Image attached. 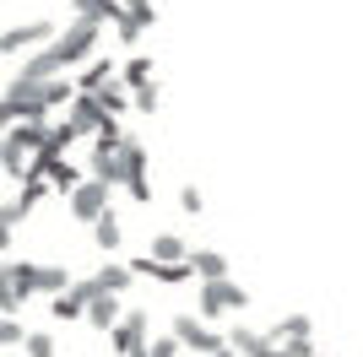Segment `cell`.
Returning <instances> with one entry per match:
<instances>
[{
	"label": "cell",
	"mask_w": 363,
	"mask_h": 357,
	"mask_svg": "<svg viewBox=\"0 0 363 357\" xmlns=\"http://www.w3.org/2000/svg\"><path fill=\"white\" fill-rule=\"evenodd\" d=\"M168 336L179 341V352H196V357H212V352H223V346H228V336H217L201 314H174Z\"/></svg>",
	"instance_id": "2"
},
{
	"label": "cell",
	"mask_w": 363,
	"mask_h": 357,
	"mask_svg": "<svg viewBox=\"0 0 363 357\" xmlns=\"http://www.w3.org/2000/svg\"><path fill=\"white\" fill-rule=\"evenodd\" d=\"M228 346L239 357H282V341H272V330H250V325L228 330Z\"/></svg>",
	"instance_id": "8"
},
{
	"label": "cell",
	"mask_w": 363,
	"mask_h": 357,
	"mask_svg": "<svg viewBox=\"0 0 363 357\" xmlns=\"http://www.w3.org/2000/svg\"><path fill=\"white\" fill-rule=\"evenodd\" d=\"M22 336H28V330H22V319H16V314H0V346L11 352V346H22Z\"/></svg>",
	"instance_id": "25"
},
{
	"label": "cell",
	"mask_w": 363,
	"mask_h": 357,
	"mask_svg": "<svg viewBox=\"0 0 363 357\" xmlns=\"http://www.w3.org/2000/svg\"><path fill=\"white\" fill-rule=\"evenodd\" d=\"M55 22H44V16H38V22H16V28H6L0 33V55H22V49H38V44H49V38H55Z\"/></svg>",
	"instance_id": "7"
},
{
	"label": "cell",
	"mask_w": 363,
	"mask_h": 357,
	"mask_svg": "<svg viewBox=\"0 0 363 357\" xmlns=\"http://www.w3.org/2000/svg\"><path fill=\"white\" fill-rule=\"evenodd\" d=\"M315 352V341H282V357H309Z\"/></svg>",
	"instance_id": "27"
},
{
	"label": "cell",
	"mask_w": 363,
	"mask_h": 357,
	"mask_svg": "<svg viewBox=\"0 0 363 357\" xmlns=\"http://www.w3.org/2000/svg\"><path fill=\"white\" fill-rule=\"evenodd\" d=\"M120 81L125 87H147V81H157V71H152V55H130L120 65Z\"/></svg>",
	"instance_id": "15"
},
{
	"label": "cell",
	"mask_w": 363,
	"mask_h": 357,
	"mask_svg": "<svg viewBox=\"0 0 363 357\" xmlns=\"http://www.w3.org/2000/svg\"><path fill=\"white\" fill-rule=\"evenodd\" d=\"M98 293H104V287L92 282V276H71V287H65V293L49 298V314H55V319H82V314H87V303H92Z\"/></svg>",
	"instance_id": "5"
},
{
	"label": "cell",
	"mask_w": 363,
	"mask_h": 357,
	"mask_svg": "<svg viewBox=\"0 0 363 357\" xmlns=\"http://www.w3.org/2000/svg\"><path fill=\"white\" fill-rule=\"evenodd\" d=\"M65 119H71V125H76V135H98V130H104V125H108V114H104V103H98V98H92V92H76V98H71V103H65Z\"/></svg>",
	"instance_id": "9"
},
{
	"label": "cell",
	"mask_w": 363,
	"mask_h": 357,
	"mask_svg": "<svg viewBox=\"0 0 363 357\" xmlns=\"http://www.w3.org/2000/svg\"><path fill=\"white\" fill-rule=\"evenodd\" d=\"M76 16H87V22H114L120 16V0H71Z\"/></svg>",
	"instance_id": "21"
},
{
	"label": "cell",
	"mask_w": 363,
	"mask_h": 357,
	"mask_svg": "<svg viewBox=\"0 0 363 357\" xmlns=\"http://www.w3.org/2000/svg\"><path fill=\"white\" fill-rule=\"evenodd\" d=\"M65 206H71L76 222H98V217L108 211V184L104 178H82V184L65 195Z\"/></svg>",
	"instance_id": "6"
},
{
	"label": "cell",
	"mask_w": 363,
	"mask_h": 357,
	"mask_svg": "<svg viewBox=\"0 0 363 357\" xmlns=\"http://www.w3.org/2000/svg\"><path fill=\"white\" fill-rule=\"evenodd\" d=\"M71 287V271L65 266H38V298H55Z\"/></svg>",
	"instance_id": "20"
},
{
	"label": "cell",
	"mask_w": 363,
	"mask_h": 357,
	"mask_svg": "<svg viewBox=\"0 0 363 357\" xmlns=\"http://www.w3.org/2000/svg\"><path fill=\"white\" fill-rule=\"evenodd\" d=\"M120 6H125V16H130V22H136L141 33H147L152 22H157V6H152V0H120Z\"/></svg>",
	"instance_id": "23"
},
{
	"label": "cell",
	"mask_w": 363,
	"mask_h": 357,
	"mask_svg": "<svg viewBox=\"0 0 363 357\" xmlns=\"http://www.w3.org/2000/svg\"><path fill=\"white\" fill-rule=\"evenodd\" d=\"M130 108H136V114H157V81H147V87H130Z\"/></svg>",
	"instance_id": "24"
},
{
	"label": "cell",
	"mask_w": 363,
	"mask_h": 357,
	"mask_svg": "<svg viewBox=\"0 0 363 357\" xmlns=\"http://www.w3.org/2000/svg\"><path fill=\"white\" fill-rule=\"evenodd\" d=\"M184 266L196 271V282H223V276H228V254H217V249H190V254H184Z\"/></svg>",
	"instance_id": "10"
},
{
	"label": "cell",
	"mask_w": 363,
	"mask_h": 357,
	"mask_svg": "<svg viewBox=\"0 0 363 357\" xmlns=\"http://www.w3.org/2000/svg\"><path fill=\"white\" fill-rule=\"evenodd\" d=\"M120 184L130 190L136 206H152V157L136 135H125V147H120Z\"/></svg>",
	"instance_id": "1"
},
{
	"label": "cell",
	"mask_w": 363,
	"mask_h": 357,
	"mask_svg": "<svg viewBox=\"0 0 363 357\" xmlns=\"http://www.w3.org/2000/svg\"><path fill=\"white\" fill-rule=\"evenodd\" d=\"M120 314H125V303H120V298H114V293H98V298L87 303V314H82V319H87L92 330H104V336H108V325H114Z\"/></svg>",
	"instance_id": "12"
},
{
	"label": "cell",
	"mask_w": 363,
	"mask_h": 357,
	"mask_svg": "<svg viewBox=\"0 0 363 357\" xmlns=\"http://www.w3.org/2000/svg\"><path fill=\"white\" fill-rule=\"evenodd\" d=\"M184 254H190V244L179 233H152V260H184Z\"/></svg>",
	"instance_id": "19"
},
{
	"label": "cell",
	"mask_w": 363,
	"mask_h": 357,
	"mask_svg": "<svg viewBox=\"0 0 363 357\" xmlns=\"http://www.w3.org/2000/svg\"><path fill=\"white\" fill-rule=\"evenodd\" d=\"M212 357H233V346H223V352H212Z\"/></svg>",
	"instance_id": "30"
},
{
	"label": "cell",
	"mask_w": 363,
	"mask_h": 357,
	"mask_svg": "<svg viewBox=\"0 0 363 357\" xmlns=\"http://www.w3.org/2000/svg\"><path fill=\"white\" fill-rule=\"evenodd\" d=\"M16 119H11V108H6V98H0V130H11Z\"/></svg>",
	"instance_id": "29"
},
{
	"label": "cell",
	"mask_w": 363,
	"mask_h": 357,
	"mask_svg": "<svg viewBox=\"0 0 363 357\" xmlns=\"http://www.w3.org/2000/svg\"><path fill=\"white\" fill-rule=\"evenodd\" d=\"M309 357H331V352H309Z\"/></svg>",
	"instance_id": "31"
},
{
	"label": "cell",
	"mask_w": 363,
	"mask_h": 357,
	"mask_svg": "<svg viewBox=\"0 0 363 357\" xmlns=\"http://www.w3.org/2000/svg\"><path fill=\"white\" fill-rule=\"evenodd\" d=\"M114 76H120L114 60H108V55H92L87 65H82V76H76V92H98L104 81H114Z\"/></svg>",
	"instance_id": "11"
},
{
	"label": "cell",
	"mask_w": 363,
	"mask_h": 357,
	"mask_svg": "<svg viewBox=\"0 0 363 357\" xmlns=\"http://www.w3.org/2000/svg\"><path fill=\"white\" fill-rule=\"evenodd\" d=\"M22 352H28V357H55L60 346H55L49 330H28V336H22Z\"/></svg>",
	"instance_id": "22"
},
{
	"label": "cell",
	"mask_w": 363,
	"mask_h": 357,
	"mask_svg": "<svg viewBox=\"0 0 363 357\" xmlns=\"http://www.w3.org/2000/svg\"><path fill=\"white\" fill-rule=\"evenodd\" d=\"M11 233H16V227H11V222H0V254L11 249Z\"/></svg>",
	"instance_id": "28"
},
{
	"label": "cell",
	"mask_w": 363,
	"mask_h": 357,
	"mask_svg": "<svg viewBox=\"0 0 363 357\" xmlns=\"http://www.w3.org/2000/svg\"><path fill=\"white\" fill-rule=\"evenodd\" d=\"M147 341H152V319H147V309H125L120 319L108 325V352H114V357H136Z\"/></svg>",
	"instance_id": "3"
},
{
	"label": "cell",
	"mask_w": 363,
	"mask_h": 357,
	"mask_svg": "<svg viewBox=\"0 0 363 357\" xmlns=\"http://www.w3.org/2000/svg\"><path fill=\"white\" fill-rule=\"evenodd\" d=\"M0 314H6V298H0Z\"/></svg>",
	"instance_id": "32"
},
{
	"label": "cell",
	"mask_w": 363,
	"mask_h": 357,
	"mask_svg": "<svg viewBox=\"0 0 363 357\" xmlns=\"http://www.w3.org/2000/svg\"><path fill=\"white\" fill-rule=\"evenodd\" d=\"M0 357H6V346H0Z\"/></svg>",
	"instance_id": "33"
},
{
	"label": "cell",
	"mask_w": 363,
	"mask_h": 357,
	"mask_svg": "<svg viewBox=\"0 0 363 357\" xmlns=\"http://www.w3.org/2000/svg\"><path fill=\"white\" fill-rule=\"evenodd\" d=\"M92 238H98V249H104V254H114V249H120V217H114V206H108L104 217L92 222Z\"/></svg>",
	"instance_id": "17"
},
{
	"label": "cell",
	"mask_w": 363,
	"mask_h": 357,
	"mask_svg": "<svg viewBox=\"0 0 363 357\" xmlns=\"http://www.w3.org/2000/svg\"><path fill=\"white\" fill-rule=\"evenodd\" d=\"M309 336H315V319H309V314H288V319L272 330V341H309Z\"/></svg>",
	"instance_id": "16"
},
{
	"label": "cell",
	"mask_w": 363,
	"mask_h": 357,
	"mask_svg": "<svg viewBox=\"0 0 363 357\" xmlns=\"http://www.w3.org/2000/svg\"><path fill=\"white\" fill-rule=\"evenodd\" d=\"M92 98L104 103V114H108V119H114V114H125V108H130V87H125L120 76H114V81H104V87L92 92Z\"/></svg>",
	"instance_id": "13"
},
{
	"label": "cell",
	"mask_w": 363,
	"mask_h": 357,
	"mask_svg": "<svg viewBox=\"0 0 363 357\" xmlns=\"http://www.w3.org/2000/svg\"><path fill=\"white\" fill-rule=\"evenodd\" d=\"M71 141H76V125H71V119H55V125L44 130V157H65Z\"/></svg>",
	"instance_id": "14"
},
{
	"label": "cell",
	"mask_w": 363,
	"mask_h": 357,
	"mask_svg": "<svg viewBox=\"0 0 363 357\" xmlns=\"http://www.w3.org/2000/svg\"><path fill=\"white\" fill-rule=\"evenodd\" d=\"M179 206H184V217H201V211H206V200H201L196 184H184V190H179Z\"/></svg>",
	"instance_id": "26"
},
{
	"label": "cell",
	"mask_w": 363,
	"mask_h": 357,
	"mask_svg": "<svg viewBox=\"0 0 363 357\" xmlns=\"http://www.w3.org/2000/svg\"><path fill=\"white\" fill-rule=\"evenodd\" d=\"M196 309H201V319H217V314H239V309H250V293H244L233 276H223V282H201Z\"/></svg>",
	"instance_id": "4"
},
{
	"label": "cell",
	"mask_w": 363,
	"mask_h": 357,
	"mask_svg": "<svg viewBox=\"0 0 363 357\" xmlns=\"http://www.w3.org/2000/svg\"><path fill=\"white\" fill-rule=\"evenodd\" d=\"M92 282L104 287V293H114V298H120L125 287L136 282V271H130V266H120V260H114V266H104V271H98V276H92Z\"/></svg>",
	"instance_id": "18"
}]
</instances>
